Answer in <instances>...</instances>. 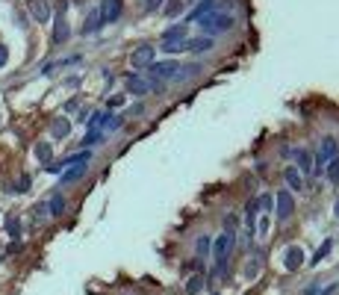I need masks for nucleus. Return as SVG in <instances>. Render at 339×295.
<instances>
[{
  "label": "nucleus",
  "mask_w": 339,
  "mask_h": 295,
  "mask_svg": "<svg viewBox=\"0 0 339 295\" xmlns=\"http://www.w3.org/2000/svg\"><path fill=\"white\" fill-rule=\"evenodd\" d=\"M198 24H201V33L207 35V39H212V35H218V33H227L236 21H233V15H227V12H212V15L201 18Z\"/></svg>",
  "instance_id": "f257e3e1"
},
{
  "label": "nucleus",
  "mask_w": 339,
  "mask_h": 295,
  "mask_svg": "<svg viewBox=\"0 0 339 295\" xmlns=\"http://www.w3.org/2000/svg\"><path fill=\"white\" fill-rule=\"evenodd\" d=\"M233 251V230H224L221 236H215V245H212V257H215V266L218 272H224V263Z\"/></svg>",
  "instance_id": "f03ea898"
},
{
  "label": "nucleus",
  "mask_w": 339,
  "mask_h": 295,
  "mask_svg": "<svg viewBox=\"0 0 339 295\" xmlns=\"http://www.w3.org/2000/svg\"><path fill=\"white\" fill-rule=\"evenodd\" d=\"M336 154H339V142H336L333 136L322 139V148H319V154H316V160H313V168L322 174V171H324V165H327V160H330V157H336Z\"/></svg>",
  "instance_id": "7ed1b4c3"
},
{
  "label": "nucleus",
  "mask_w": 339,
  "mask_h": 295,
  "mask_svg": "<svg viewBox=\"0 0 339 295\" xmlns=\"http://www.w3.org/2000/svg\"><path fill=\"white\" fill-rule=\"evenodd\" d=\"M154 56H157V48L142 45V48H136V50H133L130 62H133V68H150V65H154Z\"/></svg>",
  "instance_id": "20e7f679"
},
{
  "label": "nucleus",
  "mask_w": 339,
  "mask_h": 295,
  "mask_svg": "<svg viewBox=\"0 0 339 295\" xmlns=\"http://www.w3.org/2000/svg\"><path fill=\"white\" fill-rule=\"evenodd\" d=\"M150 74H154L157 80H165V77H177L180 80V65L177 62H154L150 65Z\"/></svg>",
  "instance_id": "39448f33"
},
{
  "label": "nucleus",
  "mask_w": 339,
  "mask_h": 295,
  "mask_svg": "<svg viewBox=\"0 0 339 295\" xmlns=\"http://www.w3.org/2000/svg\"><path fill=\"white\" fill-rule=\"evenodd\" d=\"M118 18H121V0H103V3H100V21L112 24Z\"/></svg>",
  "instance_id": "423d86ee"
},
{
  "label": "nucleus",
  "mask_w": 339,
  "mask_h": 295,
  "mask_svg": "<svg viewBox=\"0 0 339 295\" xmlns=\"http://www.w3.org/2000/svg\"><path fill=\"white\" fill-rule=\"evenodd\" d=\"M218 9H221L218 0H201V3L189 12V21H201V18H207V15H212V12H218Z\"/></svg>",
  "instance_id": "0eeeda50"
},
{
  "label": "nucleus",
  "mask_w": 339,
  "mask_h": 295,
  "mask_svg": "<svg viewBox=\"0 0 339 295\" xmlns=\"http://www.w3.org/2000/svg\"><path fill=\"white\" fill-rule=\"evenodd\" d=\"M295 213V201H292V192L280 189L277 192V218H289Z\"/></svg>",
  "instance_id": "6e6552de"
},
{
  "label": "nucleus",
  "mask_w": 339,
  "mask_h": 295,
  "mask_svg": "<svg viewBox=\"0 0 339 295\" xmlns=\"http://www.w3.org/2000/svg\"><path fill=\"white\" fill-rule=\"evenodd\" d=\"M189 39V24H174L162 33V42H186Z\"/></svg>",
  "instance_id": "1a4fd4ad"
},
{
  "label": "nucleus",
  "mask_w": 339,
  "mask_h": 295,
  "mask_svg": "<svg viewBox=\"0 0 339 295\" xmlns=\"http://www.w3.org/2000/svg\"><path fill=\"white\" fill-rule=\"evenodd\" d=\"M30 15L39 21V24H45V21L50 18V6H48V0H30Z\"/></svg>",
  "instance_id": "9d476101"
},
{
  "label": "nucleus",
  "mask_w": 339,
  "mask_h": 295,
  "mask_svg": "<svg viewBox=\"0 0 339 295\" xmlns=\"http://www.w3.org/2000/svg\"><path fill=\"white\" fill-rule=\"evenodd\" d=\"M124 86H127V92H130V95H139V98H142V95H147V89H150V86H147V80H145V77H139V74H130Z\"/></svg>",
  "instance_id": "9b49d317"
},
{
  "label": "nucleus",
  "mask_w": 339,
  "mask_h": 295,
  "mask_svg": "<svg viewBox=\"0 0 339 295\" xmlns=\"http://www.w3.org/2000/svg\"><path fill=\"white\" fill-rule=\"evenodd\" d=\"M186 50H192V53H207V50H212V39H207V35L186 39Z\"/></svg>",
  "instance_id": "f8f14e48"
},
{
  "label": "nucleus",
  "mask_w": 339,
  "mask_h": 295,
  "mask_svg": "<svg viewBox=\"0 0 339 295\" xmlns=\"http://www.w3.org/2000/svg\"><path fill=\"white\" fill-rule=\"evenodd\" d=\"M301 260H304V251H301L298 245H292V248L286 251V269H289V272H295V269L301 266Z\"/></svg>",
  "instance_id": "ddd939ff"
},
{
  "label": "nucleus",
  "mask_w": 339,
  "mask_h": 295,
  "mask_svg": "<svg viewBox=\"0 0 339 295\" xmlns=\"http://www.w3.org/2000/svg\"><path fill=\"white\" fill-rule=\"evenodd\" d=\"M50 133H53V139H65V136L71 133V121H68V118H53Z\"/></svg>",
  "instance_id": "4468645a"
},
{
  "label": "nucleus",
  "mask_w": 339,
  "mask_h": 295,
  "mask_svg": "<svg viewBox=\"0 0 339 295\" xmlns=\"http://www.w3.org/2000/svg\"><path fill=\"white\" fill-rule=\"evenodd\" d=\"M283 177H286V183H289V189H304V177H301V171L298 168H286L283 171Z\"/></svg>",
  "instance_id": "2eb2a0df"
},
{
  "label": "nucleus",
  "mask_w": 339,
  "mask_h": 295,
  "mask_svg": "<svg viewBox=\"0 0 339 295\" xmlns=\"http://www.w3.org/2000/svg\"><path fill=\"white\" fill-rule=\"evenodd\" d=\"M68 35H71V30H68L65 18L59 15V18H56V27H53V42H56V45H62V42L68 39Z\"/></svg>",
  "instance_id": "dca6fc26"
},
{
  "label": "nucleus",
  "mask_w": 339,
  "mask_h": 295,
  "mask_svg": "<svg viewBox=\"0 0 339 295\" xmlns=\"http://www.w3.org/2000/svg\"><path fill=\"white\" fill-rule=\"evenodd\" d=\"M86 174V163H77V165H71L65 174H62V183H74L77 177H83Z\"/></svg>",
  "instance_id": "f3484780"
},
{
  "label": "nucleus",
  "mask_w": 339,
  "mask_h": 295,
  "mask_svg": "<svg viewBox=\"0 0 339 295\" xmlns=\"http://www.w3.org/2000/svg\"><path fill=\"white\" fill-rule=\"evenodd\" d=\"M295 163H298V168L301 171H313V157L301 148V151H295Z\"/></svg>",
  "instance_id": "a211bd4d"
},
{
  "label": "nucleus",
  "mask_w": 339,
  "mask_h": 295,
  "mask_svg": "<svg viewBox=\"0 0 339 295\" xmlns=\"http://www.w3.org/2000/svg\"><path fill=\"white\" fill-rule=\"evenodd\" d=\"M324 174H327V180H330V183H336V180H339V154L327 160V165H324Z\"/></svg>",
  "instance_id": "6ab92c4d"
},
{
  "label": "nucleus",
  "mask_w": 339,
  "mask_h": 295,
  "mask_svg": "<svg viewBox=\"0 0 339 295\" xmlns=\"http://www.w3.org/2000/svg\"><path fill=\"white\" fill-rule=\"evenodd\" d=\"M65 213V198L62 195H53L50 204H48V215H62Z\"/></svg>",
  "instance_id": "aec40b11"
},
{
  "label": "nucleus",
  "mask_w": 339,
  "mask_h": 295,
  "mask_svg": "<svg viewBox=\"0 0 339 295\" xmlns=\"http://www.w3.org/2000/svg\"><path fill=\"white\" fill-rule=\"evenodd\" d=\"M50 142H39V145H35V157H39L42 163H50Z\"/></svg>",
  "instance_id": "412c9836"
},
{
  "label": "nucleus",
  "mask_w": 339,
  "mask_h": 295,
  "mask_svg": "<svg viewBox=\"0 0 339 295\" xmlns=\"http://www.w3.org/2000/svg\"><path fill=\"white\" fill-rule=\"evenodd\" d=\"M204 289V275H195L189 283H186V292H189V295H195V292H201Z\"/></svg>",
  "instance_id": "4be33fe9"
},
{
  "label": "nucleus",
  "mask_w": 339,
  "mask_h": 295,
  "mask_svg": "<svg viewBox=\"0 0 339 295\" xmlns=\"http://www.w3.org/2000/svg\"><path fill=\"white\" fill-rule=\"evenodd\" d=\"M97 27H100V12H92L89 21H86V27H83V33H95Z\"/></svg>",
  "instance_id": "5701e85b"
},
{
  "label": "nucleus",
  "mask_w": 339,
  "mask_h": 295,
  "mask_svg": "<svg viewBox=\"0 0 339 295\" xmlns=\"http://www.w3.org/2000/svg\"><path fill=\"white\" fill-rule=\"evenodd\" d=\"M162 50L165 53H183L186 50V42H162Z\"/></svg>",
  "instance_id": "b1692460"
},
{
  "label": "nucleus",
  "mask_w": 339,
  "mask_h": 295,
  "mask_svg": "<svg viewBox=\"0 0 339 295\" xmlns=\"http://www.w3.org/2000/svg\"><path fill=\"white\" fill-rule=\"evenodd\" d=\"M180 9H183V0H171V3L165 6V15H168V18H174Z\"/></svg>",
  "instance_id": "393cba45"
},
{
  "label": "nucleus",
  "mask_w": 339,
  "mask_h": 295,
  "mask_svg": "<svg viewBox=\"0 0 339 295\" xmlns=\"http://www.w3.org/2000/svg\"><path fill=\"white\" fill-rule=\"evenodd\" d=\"M100 139H103V133H100V130H89V136L83 139V145H97Z\"/></svg>",
  "instance_id": "a878e982"
},
{
  "label": "nucleus",
  "mask_w": 339,
  "mask_h": 295,
  "mask_svg": "<svg viewBox=\"0 0 339 295\" xmlns=\"http://www.w3.org/2000/svg\"><path fill=\"white\" fill-rule=\"evenodd\" d=\"M210 245H212V242H210V236H201V239H198V254H207V251H210Z\"/></svg>",
  "instance_id": "bb28decb"
},
{
  "label": "nucleus",
  "mask_w": 339,
  "mask_h": 295,
  "mask_svg": "<svg viewBox=\"0 0 339 295\" xmlns=\"http://www.w3.org/2000/svg\"><path fill=\"white\" fill-rule=\"evenodd\" d=\"M327 251H330V239H327V242H324V245H322V248L316 251V260H313V263H319V260H322V257H324Z\"/></svg>",
  "instance_id": "cd10ccee"
},
{
  "label": "nucleus",
  "mask_w": 339,
  "mask_h": 295,
  "mask_svg": "<svg viewBox=\"0 0 339 295\" xmlns=\"http://www.w3.org/2000/svg\"><path fill=\"white\" fill-rule=\"evenodd\" d=\"M32 213H35V221H45L48 218V207H35Z\"/></svg>",
  "instance_id": "c85d7f7f"
},
{
  "label": "nucleus",
  "mask_w": 339,
  "mask_h": 295,
  "mask_svg": "<svg viewBox=\"0 0 339 295\" xmlns=\"http://www.w3.org/2000/svg\"><path fill=\"white\" fill-rule=\"evenodd\" d=\"M257 207H262V210H272V198H269V195H262V198L257 201Z\"/></svg>",
  "instance_id": "c756f323"
},
{
  "label": "nucleus",
  "mask_w": 339,
  "mask_h": 295,
  "mask_svg": "<svg viewBox=\"0 0 339 295\" xmlns=\"http://www.w3.org/2000/svg\"><path fill=\"white\" fill-rule=\"evenodd\" d=\"M121 103H124V95H112L109 98V106H121Z\"/></svg>",
  "instance_id": "7c9ffc66"
},
{
  "label": "nucleus",
  "mask_w": 339,
  "mask_h": 295,
  "mask_svg": "<svg viewBox=\"0 0 339 295\" xmlns=\"http://www.w3.org/2000/svg\"><path fill=\"white\" fill-rule=\"evenodd\" d=\"M162 3V0H145V9H157Z\"/></svg>",
  "instance_id": "2f4dec72"
},
{
  "label": "nucleus",
  "mask_w": 339,
  "mask_h": 295,
  "mask_svg": "<svg viewBox=\"0 0 339 295\" xmlns=\"http://www.w3.org/2000/svg\"><path fill=\"white\" fill-rule=\"evenodd\" d=\"M0 65H6V48L0 45Z\"/></svg>",
  "instance_id": "473e14b6"
},
{
  "label": "nucleus",
  "mask_w": 339,
  "mask_h": 295,
  "mask_svg": "<svg viewBox=\"0 0 339 295\" xmlns=\"http://www.w3.org/2000/svg\"><path fill=\"white\" fill-rule=\"evenodd\" d=\"M336 215H339V201H336Z\"/></svg>",
  "instance_id": "72a5a7b5"
}]
</instances>
